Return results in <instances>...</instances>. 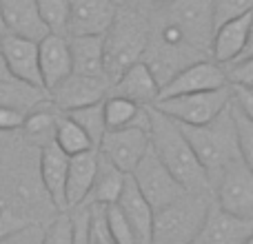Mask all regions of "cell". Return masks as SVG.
I'll return each mask as SVG.
<instances>
[{"label":"cell","instance_id":"cell-20","mask_svg":"<svg viewBox=\"0 0 253 244\" xmlns=\"http://www.w3.org/2000/svg\"><path fill=\"white\" fill-rule=\"evenodd\" d=\"M116 206L120 209V213L125 215L126 224L131 227L133 236L138 238L140 244H151V224H153V209L147 204V200L142 198V193L138 191L135 182L131 180V175H125L123 191L118 196Z\"/></svg>","mask_w":253,"mask_h":244},{"label":"cell","instance_id":"cell-7","mask_svg":"<svg viewBox=\"0 0 253 244\" xmlns=\"http://www.w3.org/2000/svg\"><path fill=\"white\" fill-rule=\"evenodd\" d=\"M215 204L238 218L253 220V166L249 162L236 160L213 182Z\"/></svg>","mask_w":253,"mask_h":244},{"label":"cell","instance_id":"cell-43","mask_svg":"<svg viewBox=\"0 0 253 244\" xmlns=\"http://www.w3.org/2000/svg\"><path fill=\"white\" fill-rule=\"evenodd\" d=\"M245 244H253V238H249V240H247Z\"/></svg>","mask_w":253,"mask_h":244},{"label":"cell","instance_id":"cell-38","mask_svg":"<svg viewBox=\"0 0 253 244\" xmlns=\"http://www.w3.org/2000/svg\"><path fill=\"white\" fill-rule=\"evenodd\" d=\"M40 236H42V229L34 227V224H27L20 231L11 233L9 238H4L0 244H40Z\"/></svg>","mask_w":253,"mask_h":244},{"label":"cell","instance_id":"cell-8","mask_svg":"<svg viewBox=\"0 0 253 244\" xmlns=\"http://www.w3.org/2000/svg\"><path fill=\"white\" fill-rule=\"evenodd\" d=\"M167 20H171L184 40L200 53L209 51L213 20H211V0H171L167 9Z\"/></svg>","mask_w":253,"mask_h":244},{"label":"cell","instance_id":"cell-27","mask_svg":"<svg viewBox=\"0 0 253 244\" xmlns=\"http://www.w3.org/2000/svg\"><path fill=\"white\" fill-rule=\"evenodd\" d=\"M60 111L51 105V100H42L40 105H36L31 111L25 114V120H22L20 129L25 131L27 138H34L38 142L47 144L51 142L53 138V126H56V118Z\"/></svg>","mask_w":253,"mask_h":244},{"label":"cell","instance_id":"cell-18","mask_svg":"<svg viewBox=\"0 0 253 244\" xmlns=\"http://www.w3.org/2000/svg\"><path fill=\"white\" fill-rule=\"evenodd\" d=\"M38 67L44 91H51L71 74L69 44L65 36H44L38 42Z\"/></svg>","mask_w":253,"mask_h":244},{"label":"cell","instance_id":"cell-13","mask_svg":"<svg viewBox=\"0 0 253 244\" xmlns=\"http://www.w3.org/2000/svg\"><path fill=\"white\" fill-rule=\"evenodd\" d=\"M200 58H205V56L193 47H171V44H165L149 36L140 62L147 65V69L151 71L156 82L162 87V84L169 82L180 69H184L187 65L200 60Z\"/></svg>","mask_w":253,"mask_h":244},{"label":"cell","instance_id":"cell-33","mask_svg":"<svg viewBox=\"0 0 253 244\" xmlns=\"http://www.w3.org/2000/svg\"><path fill=\"white\" fill-rule=\"evenodd\" d=\"M102 213H105V224L107 231H109V238L114 244H140L138 238L133 236L131 227L126 224L125 215L120 213V209L116 204H107L102 206Z\"/></svg>","mask_w":253,"mask_h":244},{"label":"cell","instance_id":"cell-41","mask_svg":"<svg viewBox=\"0 0 253 244\" xmlns=\"http://www.w3.org/2000/svg\"><path fill=\"white\" fill-rule=\"evenodd\" d=\"M147 2H151L153 7H162V4H169L171 0H147Z\"/></svg>","mask_w":253,"mask_h":244},{"label":"cell","instance_id":"cell-30","mask_svg":"<svg viewBox=\"0 0 253 244\" xmlns=\"http://www.w3.org/2000/svg\"><path fill=\"white\" fill-rule=\"evenodd\" d=\"M65 116H69V118L87 133V138L91 140L93 149H98V144H100L102 135H105V131H107L105 116H102V102H93V105L80 107V109H74Z\"/></svg>","mask_w":253,"mask_h":244},{"label":"cell","instance_id":"cell-25","mask_svg":"<svg viewBox=\"0 0 253 244\" xmlns=\"http://www.w3.org/2000/svg\"><path fill=\"white\" fill-rule=\"evenodd\" d=\"M125 175L126 173H123L120 169H116L111 162H107L105 158L98 153L96 175H93L91 189H89V193H87V198H84L83 204H98V206L116 204L120 191H123Z\"/></svg>","mask_w":253,"mask_h":244},{"label":"cell","instance_id":"cell-34","mask_svg":"<svg viewBox=\"0 0 253 244\" xmlns=\"http://www.w3.org/2000/svg\"><path fill=\"white\" fill-rule=\"evenodd\" d=\"M253 9V0H211V20L213 29L224 22L240 18Z\"/></svg>","mask_w":253,"mask_h":244},{"label":"cell","instance_id":"cell-5","mask_svg":"<svg viewBox=\"0 0 253 244\" xmlns=\"http://www.w3.org/2000/svg\"><path fill=\"white\" fill-rule=\"evenodd\" d=\"M229 100H231V89H213V91H200V93H184V96H171V98H160L153 102V109L165 114L178 124H207L220 116L227 109Z\"/></svg>","mask_w":253,"mask_h":244},{"label":"cell","instance_id":"cell-2","mask_svg":"<svg viewBox=\"0 0 253 244\" xmlns=\"http://www.w3.org/2000/svg\"><path fill=\"white\" fill-rule=\"evenodd\" d=\"M178 124V122H175ZM182 135L187 138L189 147H191L193 156L198 158L200 166L205 169L207 178L213 182L233 164L236 160H240V149H238V140H236V131H233V120L229 114V105L227 109L220 116H215L211 122L207 124H198V126H189V124H178Z\"/></svg>","mask_w":253,"mask_h":244},{"label":"cell","instance_id":"cell-4","mask_svg":"<svg viewBox=\"0 0 253 244\" xmlns=\"http://www.w3.org/2000/svg\"><path fill=\"white\" fill-rule=\"evenodd\" d=\"M211 206V196L184 193L175 202L153 211L151 244H191Z\"/></svg>","mask_w":253,"mask_h":244},{"label":"cell","instance_id":"cell-31","mask_svg":"<svg viewBox=\"0 0 253 244\" xmlns=\"http://www.w3.org/2000/svg\"><path fill=\"white\" fill-rule=\"evenodd\" d=\"M229 114H231V120H233V131H236V140H238V149H240L242 160L253 166V116L238 109L231 100H229Z\"/></svg>","mask_w":253,"mask_h":244},{"label":"cell","instance_id":"cell-14","mask_svg":"<svg viewBox=\"0 0 253 244\" xmlns=\"http://www.w3.org/2000/svg\"><path fill=\"white\" fill-rule=\"evenodd\" d=\"M0 51H2L4 65H7L13 80L44 91L38 67V42L2 34L0 36Z\"/></svg>","mask_w":253,"mask_h":244},{"label":"cell","instance_id":"cell-36","mask_svg":"<svg viewBox=\"0 0 253 244\" xmlns=\"http://www.w3.org/2000/svg\"><path fill=\"white\" fill-rule=\"evenodd\" d=\"M87 206H89V244H114L109 238V231H107L102 206L98 204H87Z\"/></svg>","mask_w":253,"mask_h":244},{"label":"cell","instance_id":"cell-42","mask_svg":"<svg viewBox=\"0 0 253 244\" xmlns=\"http://www.w3.org/2000/svg\"><path fill=\"white\" fill-rule=\"evenodd\" d=\"M4 34V27H2V18H0V36Z\"/></svg>","mask_w":253,"mask_h":244},{"label":"cell","instance_id":"cell-32","mask_svg":"<svg viewBox=\"0 0 253 244\" xmlns=\"http://www.w3.org/2000/svg\"><path fill=\"white\" fill-rule=\"evenodd\" d=\"M224 71L229 87H247L253 89V53L245 51L242 56L233 58L227 65H220Z\"/></svg>","mask_w":253,"mask_h":244},{"label":"cell","instance_id":"cell-1","mask_svg":"<svg viewBox=\"0 0 253 244\" xmlns=\"http://www.w3.org/2000/svg\"><path fill=\"white\" fill-rule=\"evenodd\" d=\"M149 118H151L149 142H151V151L158 156V160L167 166V171L178 180V184L187 193L209 196L211 182L198 162V158L193 156L180 126L171 118H167L165 114L156 111L153 107H149Z\"/></svg>","mask_w":253,"mask_h":244},{"label":"cell","instance_id":"cell-17","mask_svg":"<svg viewBox=\"0 0 253 244\" xmlns=\"http://www.w3.org/2000/svg\"><path fill=\"white\" fill-rule=\"evenodd\" d=\"M0 18H2L4 34L18 36L25 40L40 42L49 36L47 27L40 20L36 0H0Z\"/></svg>","mask_w":253,"mask_h":244},{"label":"cell","instance_id":"cell-11","mask_svg":"<svg viewBox=\"0 0 253 244\" xmlns=\"http://www.w3.org/2000/svg\"><path fill=\"white\" fill-rule=\"evenodd\" d=\"M51 105L56 107L60 114H69L80 107L93 105V102H102L109 96V82L102 78H89V76L69 74L60 84L47 93Z\"/></svg>","mask_w":253,"mask_h":244},{"label":"cell","instance_id":"cell-10","mask_svg":"<svg viewBox=\"0 0 253 244\" xmlns=\"http://www.w3.org/2000/svg\"><path fill=\"white\" fill-rule=\"evenodd\" d=\"M227 87L224 71L218 62L211 58H200V60L187 65L180 69L167 84L160 87L158 100L171 96H184V93H200V91H213V89Z\"/></svg>","mask_w":253,"mask_h":244},{"label":"cell","instance_id":"cell-29","mask_svg":"<svg viewBox=\"0 0 253 244\" xmlns=\"http://www.w3.org/2000/svg\"><path fill=\"white\" fill-rule=\"evenodd\" d=\"M40 20L51 36H69V0H36Z\"/></svg>","mask_w":253,"mask_h":244},{"label":"cell","instance_id":"cell-9","mask_svg":"<svg viewBox=\"0 0 253 244\" xmlns=\"http://www.w3.org/2000/svg\"><path fill=\"white\" fill-rule=\"evenodd\" d=\"M149 147H151V142H149L147 131L126 126V129L105 131L96 151L123 173H131L135 164L142 160V156L149 151Z\"/></svg>","mask_w":253,"mask_h":244},{"label":"cell","instance_id":"cell-39","mask_svg":"<svg viewBox=\"0 0 253 244\" xmlns=\"http://www.w3.org/2000/svg\"><path fill=\"white\" fill-rule=\"evenodd\" d=\"M25 114L11 107H0V133H9V131H18L22 126Z\"/></svg>","mask_w":253,"mask_h":244},{"label":"cell","instance_id":"cell-23","mask_svg":"<svg viewBox=\"0 0 253 244\" xmlns=\"http://www.w3.org/2000/svg\"><path fill=\"white\" fill-rule=\"evenodd\" d=\"M71 58V74L105 80L102 36H67Z\"/></svg>","mask_w":253,"mask_h":244},{"label":"cell","instance_id":"cell-15","mask_svg":"<svg viewBox=\"0 0 253 244\" xmlns=\"http://www.w3.org/2000/svg\"><path fill=\"white\" fill-rule=\"evenodd\" d=\"M251 27H253V11L215 27L209 44L211 60L218 62V65H227L233 58L242 56L245 51H251L253 49Z\"/></svg>","mask_w":253,"mask_h":244},{"label":"cell","instance_id":"cell-3","mask_svg":"<svg viewBox=\"0 0 253 244\" xmlns=\"http://www.w3.org/2000/svg\"><path fill=\"white\" fill-rule=\"evenodd\" d=\"M149 40L147 25L140 20L138 13H116L111 27L102 36V53H105V80L114 82L125 69L140 62Z\"/></svg>","mask_w":253,"mask_h":244},{"label":"cell","instance_id":"cell-37","mask_svg":"<svg viewBox=\"0 0 253 244\" xmlns=\"http://www.w3.org/2000/svg\"><path fill=\"white\" fill-rule=\"evenodd\" d=\"M22 227H27L25 215H20L18 211H13V209L2 206V211H0V242H2L4 238H9L11 233L20 231Z\"/></svg>","mask_w":253,"mask_h":244},{"label":"cell","instance_id":"cell-26","mask_svg":"<svg viewBox=\"0 0 253 244\" xmlns=\"http://www.w3.org/2000/svg\"><path fill=\"white\" fill-rule=\"evenodd\" d=\"M47 98V91H42V89L29 87V84L18 82L13 78L0 80V107H11V109L27 114Z\"/></svg>","mask_w":253,"mask_h":244},{"label":"cell","instance_id":"cell-44","mask_svg":"<svg viewBox=\"0 0 253 244\" xmlns=\"http://www.w3.org/2000/svg\"><path fill=\"white\" fill-rule=\"evenodd\" d=\"M2 206H4V202H2V200H0V211H2Z\"/></svg>","mask_w":253,"mask_h":244},{"label":"cell","instance_id":"cell-40","mask_svg":"<svg viewBox=\"0 0 253 244\" xmlns=\"http://www.w3.org/2000/svg\"><path fill=\"white\" fill-rule=\"evenodd\" d=\"M4 78H11V74H9L7 65H4V58H2V51H0V80Z\"/></svg>","mask_w":253,"mask_h":244},{"label":"cell","instance_id":"cell-6","mask_svg":"<svg viewBox=\"0 0 253 244\" xmlns=\"http://www.w3.org/2000/svg\"><path fill=\"white\" fill-rule=\"evenodd\" d=\"M129 175L153 211L171 204V202H175L180 196L187 193L178 184V180L167 171V166L158 160V156L151 151V147H149V151L144 153L142 160L135 164V169L131 171Z\"/></svg>","mask_w":253,"mask_h":244},{"label":"cell","instance_id":"cell-22","mask_svg":"<svg viewBox=\"0 0 253 244\" xmlns=\"http://www.w3.org/2000/svg\"><path fill=\"white\" fill-rule=\"evenodd\" d=\"M96 166H98L96 149H89V151L69 158L67 182H65V206L67 209L80 206L84 202L89 189H91L93 175H96Z\"/></svg>","mask_w":253,"mask_h":244},{"label":"cell","instance_id":"cell-24","mask_svg":"<svg viewBox=\"0 0 253 244\" xmlns=\"http://www.w3.org/2000/svg\"><path fill=\"white\" fill-rule=\"evenodd\" d=\"M102 116H105V126L109 129H126V126H135L149 133L151 118H149V107H140L135 102L126 100L120 96H109L102 100Z\"/></svg>","mask_w":253,"mask_h":244},{"label":"cell","instance_id":"cell-12","mask_svg":"<svg viewBox=\"0 0 253 244\" xmlns=\"http://www.w3.org/2000/svg\"><path fill=\"white\" fill-rule=\"evenodd\" d=\"M253 238V220L222 211L213 200L191 244H245Z\"/></svg>","mask_w":253,"mask_h":244},{"label":"cell","instance_id":"cell-16","mask_svg":"<svg viewBox=\"0 0 253 244\" xmlns=\"http://www.w3.org/2000/svg\"><path fill=\"white\" fill-rule=\"evenodd\" d=\"M116 13V0H69V36H105Z\"/></svg>","mask_w":253,"mask_h":244},{"label":"cell","instance_id":"cell-19","mask_svg":"<svg viewBox=\"0 0 253 244\" xmlns=\"http://www.w3.org/2000/svg\"><path fill=\"white\" fill-rule=\"evenodd\" d=\"M67 166H69V156H65L53 142H47L40 147V166H38L40 182H42L47 198L58 211H67L65 206Z\"/></svg>","mask_w":253,"mask_h":244},{"label":"cell","instance_id":"cell-35","mask_svg":"<svg viewBox=\"0 0 253 244\" xmlns=\"http://www.w3.org/2000/svg\"><path fill=\"white\" fill-rule=\"evenodd\" d=\"M40 244H71V218L69 211H60L49 222L47 229H42Z\"/></svg>","mask_w":253,"mask_h":244},{"label":"cell","instance_id":"cell-21","mask_svg":"<svg viewBox=\"0 0 253 244\" xmlns=\"http://www.w3.org/2000/svg\"><path fill=\"white\" fill-rule=\"evenodd\" d=\"M109 87L114 89L111 91L114 96L126 98L140 107H151L160 93V84L156 82V78L151 76L144 62H135L129 69H125Z\"/></svg>","mask_w":253,"mask_h":244},{"label":"cell","instance_id":"cell-28","mask_svg":"<svg viewBox=\"0 0 253 244\" xmlns=\"http://www.w3.org/2000/svg\"><path fill=\"white\" fill-rule=\"evenodd\" d=\"M51 142L56 144V147L60 149L65 156H69V158L89 151V149H93V144H91V140L87 138V133H84V131L80 129V126L76 124L69 116H65V114H58L56 126H53Z\"/></svg>","mask_w":253,"mask_h":244}]
</instances>
